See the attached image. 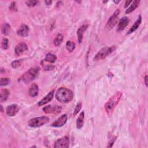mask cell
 I'll return each instance as SVG.
<instances>
[{
  "label": "cell",
  "instance_id": "14",
  "mask_svg": "<svg viewBox=\"0 0 148 148\" xmlns=\"http://www.w3.org/2000/svg\"><path fill=\"white\" fill-rule=\"evenodd\" d=\"M29 28L26 24H22L18 30L17 34L22 37H26L28 35Z\"/></svg>",
  "mask_w": 148,
  "mask_h": 148
},
{
  "label": "cell",
  "instance_id": "28",
  "mask_svg": "<svg viewBox=\"0 0 148 148\" xmlns=\"http://www.w3.org/2000/svg\"><path fill=\"white\" fill-rule=\"evenodd\" d=\"M82 104L81 103H78L77 104V105L75 107V109L74 110V116L76 115L79 113V112L80 111V109L82 108Z\"/></svg>",
  "mask_w": 148,
  "mask_h": 148
},
{
  "label": "cell",
  "instance_id": "34",
  "mask_svg": "<svg viewBox=\"0 0 148 148\" xmlns=\"http://www.w3.org/2000/svg\"><path fill=\"white\" fill-rule=\"evenodd\" d=\"M144 80H145V83L146 86L147 87V75H146V76H145Z\"/></svg>",
  "mask_w": 148,
  "mask_h": 148
},
{
  "label": "cell",
  "instance_id": "33",
  "mask_svg": "<svg viewBox=\"0 0 148 148\" xmlns=\"http://www.w3.org/2000/svg\"><path fill=\"white\" fill-rule=\"evenodd\" d=\"M132 1H126V3H125V5H124V7L125 8H126L127 7H128V5L132 3Z\"/></svg>",
  "mask_w": 148,
  "mask_h": 148
},
{
  "label": "cell",
  "instance_id": "13",
  "mask_svg": "<svg viewBox=\"0 0 148 148\" xmlns=\"http://www.w3.org/2000/svg\"><path fill=\"white\" fill-rule=\"evenodd\" d=\"M129 19L128 17L125 16V17H123L119 23H118V27H117V31H123L128 24L129 23Z\"/></svg>",
  "mask_w": 148,
  "mask_h": 148
},
{
  "label": "cell",
  "instance_id": "37",
  "mask_svg": "<svg viewBox=\"0 0 148 148\" xmlns=\"http://www.w3.org/2000/svg\"><path fill=\"white\" fill-rule=\"evenodd\" d=\"M120 2V1H114V3L116 4H118Z\"/></svg>",
  "mask_w": 148,
  "mask_h": 148
},
{
  "label": "cell",
  "instance_id": "18",
  "mask_svg": "<svg viewBox=\"0 0 148 148\" xmlns=\"http://www.w3.org/2000/svg\"><path fill=\"white\" fill-rule=\"evenodd\" d=\"M10 95V92L6 89H2L1 91V95H0V100L1 103L6 101Z\"/></svg>",
  "mask_w": 148,
  "mask_h": 148
},
{
  "label": "cell",
  "instance_id": "4",
  "mask_svg": "<svg viewBox=\"0 0 148 148\" xmlns=\"http://www.w3.org/2000/svg\"><path fill=\"white\" fill-rule=\"evenodd\" d=\"M116 49L115 46H112L110 47H105L96 54L94 57L95 60H100L105 59L108 56L113 53Z\"/></svg>",
  "mask_w": 148,
  "mask_h": 148
},
{
  "label": "cell",
  "instance_id": "6",
  "mask_svg": "<svg viewBox=\"0 0 148 148\" xmlns=\"http://www.w3.org/2000/svg\"><path fill=\"white\" fill-rule=\"evenodd\" d=\"M62 108L61 106L57 105H49L43 108V111L46 114H57L61 112Z\"/></svg>",
  "mask_w": 148,
  "mask_h": 148
},
{
  "label": "cell",
  "instance_id": "26",
  "mask_svg": "<svg viewBox=\"0 0 148 148\" xmlns=\"http://www.w3.org/2000/svg\"><path fill=\"white\" fill-rule=\"evenodd\" d=\"M22 60H16L12 63L11 66L12 68H17L22 65Z\"/></svg>",
  "mask_w": 148,
  "mask_h": 148
},
{
  "label": "cell",
  "instance_id": "15",
  "mask_svg": "<svg viewBox=\"0 0 148 148\" xmlns=\"http://www.w3.org/2000/svg\"><path fill=\"white\" fill-rule=\"evenodd\" d=\"M38 92H39L38 86L35 83H32L28 90V93L30 97H35L38 95Z\"/></svg>",
  "mask_w": 148,
  "mask_h": 148
},
{
  "label": "cell",
  "instance_id": "21",
  "mask_svg": "<svg viewBox=\"0 0 148 148\" xmlns=\"http://www.w3.org/2000/svg\"><path fill=\"white\" fill-rule=\"evenodd\" d=\"M57 60V56L55 55L49 53L46 55L44 61L49 62L50 63H54Z\"/></svg>",
  "mask_w": 148,
  "mask_h": 148
},
{
  "label": "cell",
  "instance_id": "35",
  "mask_svg": "<svg viewBox=\"0 0 148 148\" xmlns=\"http://www.w3.org/2000/svg\"><path fill=\"white\" fill-rule=\"evenodd\" d=\"M45 4L46 5H51L52 3V1H45Z\"/></svg>",
  "mask_w": 148,
  "mask_h": 148
},
{
  "label": "cell",
  "instance_id": "19",
  "mask_svg": "<svg viewBox=\"0 0 148 148\" xmlns=\"http://www.w3.org/2000/svg\"><path fill=\"white\" fill-rule=\"evenodd\" d=\"M139 4H140V1H132L131 5L126 11V12H125L126 14H129L132 12L134 11H135L138 8Z\"/></svg>",
  "mask_w": 148,
  "mask_h": 148
},
{
  "label": "cell",
  "instance_id": "30",
  "mask_svg": "<svg viewBox=\"0 0 148 148\" xmlns=\"http://www.w3.org/2000/svg\"><path fill=\"white\" fill-rule=\"evenodd\" d=\"M9 9L12 11H17V7H16V2H12L11 4L9 6Z\"/></svg>",
  "mask_w": 148,
  "mask_h": 148
},
{
  "label": "cell",
  "instance_id": "2",
  "mask_svg": "<svg viewBox=\"0 0 148 148\" xmlns=\"http://www.w3.org/2000/svg\"><path fill=\"white\" fill-rule=\"evenodd\" d=\"M56 99L63 103H68L71 101L74 98L73 92L66 87L59 88L56 93Z\"/></svg>",
  "mask_w": 148,
  "mask_h": 148
},
{
  "label": "cell",
  "instance_id": "22",
  "mask_svg": "<svg viewBox=\"0 0 148 148\" xmlns=\"http://www.w3.org/2000/svg\"><path fill=\"white\" fill-rule=\"evenodd\" d=\"M11 30V26L8 23L4 24L1 27V32L5 35H8L10 33Z\"/></svg>",
  "mask_w": 148,
  "mask_h": 148
},
{
  "label": "cell",
  "instance_id": "9",
  "mask_svg": "<svg viewBox=\"0 0 148 148\" xmlns=\"http://www.w3.org/2000/svg\"><path fill=\"white\" fill-rule=\"evenodd\" d=\"M54 94H55V90H53L51 92H49L47 95H46L43 98H42L41 100H40L38 102V105L39 107H42V106L47 104L48 103L51 102L53 98Z\"/></svg>",
  "mask_w": 148,
  "mask_h": 148
},
{
  "label": "cell",
  "instance_id": "27",
  "mask_svg": "<svg viewBox=\"0 0 148 148\" xmlns=\"http://www.w3.org/2000/svg\"><path fill=\"white\" fill-rule=\"evenodd\" d=\"M1 47L3 49L5 50V49H8L9 47V41L7 38H4L3 41H2V43H1Z\"/></svg>",
  "mask_w": 148,
  "mask_h": 148
},
{
  "label": "cell",
  "instance_id": "25",
  "mask_svg": "<svg viewBox=\"0 0 148 148\" xmlns=\"http://www.w3.org/2000/svg\"><path fill=\"white\" fill-rule=\"evenodd\" d=\"M11 79L8 78H1V80H0V86H7L11 83Z\"/></svg>",
  "mask_w": 148,
  "mask_h": 148
},
{
  "label": "cell",
  "instance_id": "5",
  "mask_svg": "<svg viewBox=\"0 0 148 148\" xmlns=\"http://www.w3.org/2000/svg\"><path fill=\"white\" fill-rule=\"evenodd\" d=\"M49 122V119L47 116H42L35 118L30 119L28 121V126L33 128H38L44 126L45 124L48 123Z\"/></svg>",
  "mask_w": 148,
  "mask_h": 148
},
{
  "label": "cell",
  "instance_id": "12",
  "mask_svg": "<svg viewBox=\"0 0 148 148\" xmlns=\"http://www.w3.org/2000/svg\"><path fill=\"white\" fill-rule=\"evenodd\" d=\"M27 50H28L27 45L25 43L22 42L19 43L16 46L15 49V52L17 56H20V55L26 52Z\"/></svg>",
  "mask_w": 148,
  "mask_h": 148
},
{
  "label": "cell",
  "instance_id": "32",
  "mask_svg": "<svg viewBox=\"0 0 148 148\" xmlns=\"http://www.w3.org/2000/svg\"><path fill=\"white\" fill-rule=\"evenodd\" d=\"M116 140V137H114L113 138H112L111 139V140L109 142V143H108V145L107 146V147H112V146H113V145H114V143H115V141Z\"/></svg>",
  "mask_w": 148,
  "mask_h": 148
},
{
  "label": "cell",
  "instance_id": "1",
  "mask_svg": "<svg viewBox=\"0 0 148 148\" xmlns=\"http://www.w3.org/2000/svg\"><path fill=\"white\" fill-rule=\"evenodd\" d=\"M122 97V92H117L114 95H112L109 98V100L106 103L104 108L108 116H111L112 115L115 108L121 100Z\"/></svg>",
  "mask_w": 148,
  "mask_h": 148
},
{
  "label": "cell",
  "instance_id": "3",
  "mask_svg": "<svg viewBox=\"0 0 148 148\" xmlns=\"http://www.w3.org/2000/svg\"><path fill=\"white\" fill-rule=\"evenodd\" d=\"M39 71V68H30L20 77L18 81L20 83H24L25 84L29 83L37 77Z\"/></svg>",
  "mask_w": 148,
  "mask_h": 148
},
{
  "label": "cell",
  "instance_id": "24",
  "mask_svg": "<svg viewBox=\"0 0 148 148\" xmlns=\"http://www.w3.org/2000/svg\"><path fill=\"white\" fill-rule=\"evenodd\" d=\"M75 46H76L75 43L74 42L71 41H67L66 43V48L70 52H72L74 51V50L75 49Z\"/></svg>",
  "mask_w": 148,
  "mask_h": 148
},
{
  "label": "cell",
  "instance_id": "36",
  "mask_svg": "<svg viewBox=\"0 0 148 148\" xmlns=\"http://www.w3.org/2000/svg\"><path fill=\"white\" fill-rule=\"evenodd\" d=\"M1 111L2 112H4V110H3V106L2 105H1Z\"/></svg>",
  "mask_w": 148,
  "mask_h": 148
},
{
  "label": "cell",
  "instance_id": "29",
  "mask_svg": "<svg viewBox=\"0 0 148 148\" xmlns=\"http://www.w3.org/2000/svg\"><path fill=\"white\" fill-rule=\"evenodd\" d=\"M26 5L29 7H34L38 4V1H27L26 2Z\"/></svg>",
  "mask_w": 148,
  "mask_h": 148
},
{
  "label": "cell",
  "instance_id": "16",
  "mask_svg": "<svg viewBox=\"0 0 148 148\" xmlns=\"http://www.w3.org/2000/svg\"><path fill=\"white\" fill-rule=\"evenodd\" d=\"M88 26L87 25H83L77 31V36H78V42L79 43H82V40H83V34L84 32L86 31V30L87 29Z\"/></svg>",
  "mask_w": 148,
  "mask_h": 148
},
{
  "label": "cell",
  "instance_id": "23",
  "mask_svg": "<svg viewBox=\"0 0 148 148\" xmlns=\"http://www.w3.org/2000/svg\"><path fill=\"white\" fill-rule=\"evenodd\" d=\"M63 38H64V36L61 34H57V36H56V38L54 39V41H53L54 42V45L56 46H60L63 41Z\"/></svg>",
  "mask_w": 148,
  "mask_h": 148
},
{
  "label": "cell",
  "instance_id": "31",
  "mask_svg": "<svg viewBox=\"0 0 148 148\" xmlns=\"http://www.w3.org/2000/svg\"><path fill=\"white\" fill-rule=\"evenodd\" d=\"M43 68L45 71H49L52 70L55 68V66H50V65H47V66H43Z\"/></svg>",
  "mask_w": 148,
  "mask_h": 148
},
{
  "label": "cell",
  "instance_id": "11",
  "mask_svg": "<svg viewBox=\"0 0 148 148\" xmlns=\"http://www.w3.org/2000/svg\"><path fill=\"white\" fill-rule=\"evenodd\" d=\"M7 114L9 116H15L19 111V107L16 104H12L9 105L7 108Z\"/></svg>",
  "mask_w": 148,
  "mask_h": 148
},
{
  "label": "cell",
  "instance_id": "17",
  "mask_svg": "<svg viewBox=\"0 0 148 148\" xmlns=\"http://www.w3.org/2000/svg\"><path fill=\"white\" fill-rule=\"evenodd\" d=\"M141 23H142V17L140 15L138 17V19L136 20V22L134 23V24L132 26V27L130 28V29L128 31L127 34H131V33L135 32L138 28V27L141 25Z\"/></svg>",
  "mask_w": 148,
  "mask_h": 148
},
{
  "label": "cell",
  "instance_id": "20",
  "mask_svg": "<svg viewBox=\"0 0 148 148\" xmlns=\"http://www.w3.org/2000/svg\"><path fill=\"white\" fill-rule=\"evenodd\" d=\"M84 119V112H82L76 120V127L78 129H80L83 126Z\"/></svg>",
  "mask_w": 148,
  "mask_h": 148
},
{
  "label": "cell",
  "instance_id": "7",
  "mask_svg": "<svg viewBox=\"0 0 148 148\" xmlns=\"http://www.w3.org/2000/svg\"><path fill=\"white\" fill-rule=\"evenodd\" d=\"M119 14H120V11L119 9H118L113 14V15L109 18V19H108V20L107 23V24H106V27L108 29L111 30L115 26V25L117 23L118 20V16H119Z\"/></svg>",
  "mask_w": 148,
  "mask_h": 148
},
{
  "label": "cell",
  "instance_id": "8",
  "mask_svg": "<svg viewBox=\"0 0 148 148\" xmlns=\"http://www.w3.org/2000/svg\"><path fill=\"white\" fill-rule=\"evenodd\" d=\"M70 145V139L68 137H64L57 139L54 145V147L67 148Z\"/></svg>",
  "mask_w": 148,
  "mask_h": 148
},
{
  "label": "cell",
  "instance_id": "10",
  "mask_svg": "<svg viewBox=\"0 0 148 148\" xmlns=\"http://www.w3.org/2000/svg\"><path fill=\"white\" fill-rule=\"evenodd\" d=\"M67 122V115L66 114H64L59 118L55 122H54L51 126L54 127H60L63 126Z\"/></svg>",
  "mask_w": 148,
  "mask_h": 148
}]
</instances>
